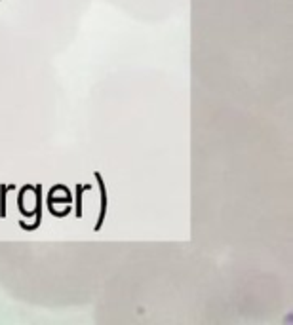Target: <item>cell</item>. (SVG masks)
<instances>
[{"label": "cell", "instance_id": "6da1fadb", "mask_svg": "<svg viewBox=\"0 0 293 325\" xmlns=\"http://www.w3.org/2000/svg\"><path fill=\"white\" fill-rule=\"evenodd\" d=\"M33 192H35V196H37V200H35V225H27L23 219H19V226L27 230V232H33V230H37L40 223H42V185H35L33 187Z\"/></svg>", "mask_w": 293, "mask_h": 325}, {"label": "cell", "instance_id": "7a4b0ae2", "mask_svg": "<svg viewBox=\"0 0 293 325\" xmlns=\"http://www.w3.org/2000/svg\"><path fill=\"white\" fill-rule=\"evenodd\" d=\"M94 175H96V181H98V187H99V194H101V211H99L98 223H96V226H94V230L99 232L101 226H103V223H105V217H107V205H109V200H107V188H105V183H103L101 173L96 171Z\"/></svg>", "mask_w": 293, "mask_h": 325}, {"label": "cell", "instance_id": "3957f363", "mask_svg": "<svg viewBox=\"0 0 293 325\" xmlns=\"http://www.w3.org/2000/svg\"><path fill=\"white\" fill-rule=\"evenodd\" d=\"M76 196H74V215H76V219H82V194H84L86 190H90L92 185H76Z\"/></svg>", "mask_w": 293, "mask_h": 325}, {"label": "cell", "instance_id": "277c9868", "mask_svg": "<svg viewBox=\"0 0 293 325\" xmlns=\"http://www.w3.org/2000/svg\"><path fill=\"white\" fill-rule=\"evenodd\" d=\"M27 190H33V185H25V187L19 188V196H17V209H19V213H21L23 217H33L35 211L33 213L27 211V209H25V203H23V196H25V192H27Z\"/></svg>", "mask_w": 293, "mask_h": 325}, {"label": "cell", "instance_id": "5b68a950", "mask_svg": "<svg viewBox=\"0 0 293 325\" xmlns=\"http://www.w3.org/2000/svg\"><path fill=\"white\" fill-rule=\"evenodd\" d=\"M15 188V185H0V217L2 219H6V194H8V190H12Z\"/></svg>", "mask_w": 293, "mask_h": 325}]
</instances>
